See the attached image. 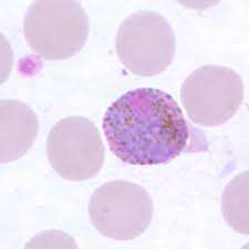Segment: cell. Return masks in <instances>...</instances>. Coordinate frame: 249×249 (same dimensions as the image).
I'll return each instance as SVG.
<instances>
[{"mask_svg": "<svg viewBox=\"0 0 249 249\" xmlns=\"http://www.w3.org/2000/svg\"><path fill=\"white\" fill-rule=\"evenodd\" d=\"M102 128L113 154L132 165L170 162L185 150L190 138L178 103L155 88L120 96L107 107Z\"/></svg>", "mask_w": 249, "mask_h": 249, "instance_id": "6da1fadb", "label": "cell"}, {"mask_svg": "<svg viewBox=\"0 0 249 249\" xmlns=\"http://www.w3.org/2000/svg\"><path fill=\"white\" fill-rule=\"evenodd\" d=\"M23 36L46 60H64L81 51L89 36V18L78 1L41 0L28 8Z\"/></svg>", "mask_w": 249, "mask_h": 249, "instance_id": "7a4b0ae2", "label": "cell"}, {"mask_svg": "<svg viewBox=\"0 0 249 249\" xmlns=\"http://www.w3.org/2000/svg\"><path fill=\"white\" fill-rule=\"evenodd\" d=\"M120 61L132 73L153 77L165 71L175 55V36L159 13L138 11L119 28L115 40Z\"/></svg>", "mask_w": 249, "mask_h": 249, "instance_id": "3957f363", "label": "cell"}, {"mask_svg": "<svg viewBox=\"0 0 249 249\" xmlns=\"http://www.w3.org/2000/svg\"><path fill=\"white\" fill-rule=\"evenodd\" d=\"M91 222L100 234L132 240L153 218V202L145 188L127 180H112L96 188L89 203Z\"/></svg>", "mask_w": 249, "mask_h": 249, "instance_id": "277c9868", "label": "cell"}, {"mask_svg": "<svg viewBox=\"0 0 249 249\" xmlns=\"http://www.w3.org/2000/svg\"><path fill=\"white\" fill-rule=\"evenodd\" d=\"M180 99L193 122L205 127L222 125L239 110L244 82L231 68L208 64L188 75Z\"/></svg>", "mask_w": 249, "mask_h": 249, "instance_id": "5b68a950", "label": "cell"}, {"mask_svg": "<svg viewBox=\"0 0 249 249\" xmlns=\"http://www.w3.org/2000/svg\"><path fill=\"white\" fill-rule=\"evenodd\" d=\"M47 156L52 168L64 179H90L103 165L102 138L89 119L69 116L51 128L47 140Z\"/></svg>", "mask_w": 249, "mask_h": 249, "instance_id": "8992f818", "label": "cell"}, {"mask_svg": "<svg viewBox=\"0 0 249 249\" xmlns=\"http://www.w3.org/2000/svg\"><path fill=\"white\" fill-rule=\"evenodd\" d=\"M0 160L14 162L30 150L37 139L39 121L26 103L2 100L0 103Z\"/></svg>", "mask_w": 249, "mask_h": 249, "instance_id": "52a82bcc", "label": "cell"}, {"mask_svg": "<svg viewBox=\"0 0 249 249\" xmlns=\"http://www.w3.org/2000/svg\"><path fill=\"white\" fill-rule=\"evenodd\" d=\"M222 210L230 226L248 235V172L237 175L225 188Z\"/></svg>", "mask_w": 249, "mask_h": 249, "instance_id": "ba28073f", "label": "cell"}]
</instances>
